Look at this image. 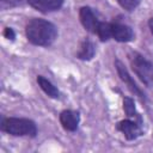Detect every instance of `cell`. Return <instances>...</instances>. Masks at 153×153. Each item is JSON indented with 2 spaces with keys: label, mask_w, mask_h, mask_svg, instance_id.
<instances>
[{
  "label": "cell",
  "mask_w": 153,
  "mask_h": 153,
  "mask_svg": "<svg viewBox=\"0 0 153 153\" xmlns=\"http://www.w3.org/2000/svg\"><path fill=\"white\" fill-rule=\"evenodd\" d=\"M2 36H4L6 39H8V41L13 42V41L16 39V31H14L12 27L7 26V27H5V29H4V31H2Z\"/></svg>",
  "instance_id": "2e32d148"
},
{
  "label": "cell",
  "mask_w": 153,
  "mask_h": 153,
  "mask_svg": "<svg viewBox=\"0 0 153 153\" xmlns=\"http://www.w3.org/2000/svg\"><path fill=\"white\" fill-rule=\"evenodd\" d=\"M114 63H115V68H116V72H117V74H118V76H120V79L124 82V85L127 86V88L134 94V96H136L137 98H140L142 102H147V96H146V93L141 90V87L135 82V80L133 79V76L130 75V73L128 72V69H127V67L124 66V63L120 60V59H115V61H114Z\"/></svg>",
  "instance_id": "277c9868"
},
{
  "label": "cell",
  "mask_w": 153,
  "mask_h": 153,
  "mask_svg": "<svg viewBox=\"0 0 153 153\" xmlns=\"http://www.w3.org/2000/svg\"><path fill=\"white\" fill-rule=\"evenodd\" d=\"M78 16H79V22L82 25V27L87 32H90L92 35H97V30H98L102 20H99L94 10L90 6H81L79 8Z\"/></svg>",
  "instance_id": "52a82bcc"
},
{
  "label": "cell",
  "mask_w": 153,
  "mask_h": 153,
  "mask_svg": "<svg viewBox=\"0 0 153 153\" xmlns=\"http://www.w3.org/2000/svg\"><path fill=\"white\" fill-rule=\"evenodd\" d=\"M100 42H108L111 39V29H110V22H100L99 27L97 30L96 35Z\"/></svg>",
  "instance_id": "4fadbf2b"
},
{
  "label": "cell",
  "mask_w": 153,
  "mask_h": 153,
  "mask_svg": "<svg viewBox=\"0 0 153 153\" xmlns=\"http://www.w3.org/2000/svg\"><path fill=\"white\" fill-rule=\"evenodd\" d=\"M96 48H97L96 43L90 37H85L80 42L79 49L76 51V59H79L81 61H91L97 53Z\"/></svg>",
  "instance_id": "30bf717a"
},
{
  "label": "cell",
  "mask_w": 153,
  "mask_h": 153,
  "mask_svg": "<svg viewBox=\"0 0 153 153\" xmlns=\"http://www.w3.org/2000/svg\"><path fill=\"white\" fill-rule=\"evenodd\" d=\"M25 36L30 44L48 48L57 39V26L44 18H31L25 25Z\"/></svg>",
  "instance_id": "6da1fadb"
},
{
  "label": "cell",
  "mask_w": 153,
  "mask_h": 153,
  "mask_svg": "<svg viewBox=\"0 0 153 153\" xmlns=\"http://www.w3.org/2000/svg\"><path fill=\"white\" fill-rule=\"evenodd\" d=\"M26 2L33 10L43 14H48L60 11L65 4V0H26Z\"/></svg>",
  "instance_id": "9c48e42d"
},
{
  "label": "cell",
  "mask_w": 153,
  "mask_h": 153,
  "mask_svg": "<svg viewBox=\"0 0 153 153\" xmlns=\"http://www.w3.org/2000/svg\"><path fill=\"white\" fill-rule=\"evenodd\" d=\"M110 29H111V38L118 43H129L135 39V33L131 26L121 22L120 19L111 20Z\"/></svg>",
  "instance_id": "8992f818"
},
{
  "label": "cell",
  "mask_w": 153,
  "mask_h": 153,
  "mask_svg": "<svg viewBox=\"0 0 153 153\" xmlns=\"http://www.w3.org/2000/svg\"><path fill=\"white\" fill-rule=\"evenodd\" d=\"M36 81H37L39 88H41L49 98H53V99H59V98H60V96H61L60 90H59L48 78H45L44 75H37Z\"/></svg>",
  "instance_id": "8fae6325"
},
{
  "label": "cell",
  "mask_w": 153,
  "mask_h": 153,
  "mask_svg": "<svg viewBox=\"0 0 153 153\" xmlns=\"http://www.w3.org/2000/svg\"><path fill=\"white\" fill-rule=\"evenodd\" d=\"M143 126L131 118H124L116 123V130H118L127 141H135L143 135Z\"/></svg>",
  "instance_id": "5b68a950"
},
{
  "label": "cell",
  "mask_w": 153,
  "mask_h": 153,
  "mask_svg": "<svg viewBox=\"0 0 153 153\" xmlns=\"http://www.w3.org/2000/svg\"><path fill=\"white\" fill-rule=\"evenodd\" d=\"M27 4L26 0H0V7L1 10H11L14 7H19Z\"/></svg>",
  "instance_id": "9a60e30c"
},
{
  "label": "cell",
  "mask_w": 153,
  "mask_h": 153,
  "mask_svg": "<svg viewBox=\"0 0 153 153\" xmlns=\"http://www.w3.org/2000/svg\"><path fill=\"white\" fill-rule=\"evenodd\" d=\"M128 60L136 76L147 87H153V63L142 54L134 50L128 53Z\"/></svg>",
  "instance_id": "3957f363"
},
{
  "label": "cell",
  "mask_w": 153,
  "mask_h": 153,
  "mask_svg": "<svg viewBox=\"0 0 153 153\" xmlns=\"http://www.w3.org/2000/svg\"><path fill=\"white\" fill-rule=\"evenodd\" d=\"M148 29H149V31H151V33L153 35V17H151L149 19H148Z\"/></svg>",
  "instance_id": "e0dca14e"
},
{
  "label": "cell",
  "mask_w": 153,
  "mask_h": 153,
  "mask_svg": "<svg viewBox=\"0 0 153 153\" xmlns=\"http://www.w3.org/2000/svg\"><path fill=\"white\" fill-rule=\"evenodd\" d=\"M123 111H124V114L127 115L128 118L135 120L136 122H139L140 124L143 126V118H142L141 114L136 110L134 99L131 97H129V96L123 97Z\"/></svg>",
  "instance_id": "7c38bea8"
},
{
  "label": "cell",
  "mask_w": 153,
  "mask_h": 153,
  "mask_svg": "<svg viewBox=\"0 0 153 153\" xmlns=\"http://www.w3.org/2000/svg\"><path fill=\"white\" fill-rule=\"evenodd\" d=\"M117 4L127 12H133L140 5V0H116Z\"/></svg>",
  "instance_id": "5bb4252c"
},
{
  "label": "cell",
  "mask_w": 153,
  "mask_h": 153,
  "mask_svg": "<svg viewBox=\"0 0 153 153\" xmlns=\"http://www.w3.org/2000/svg\"><path fill=\"white\" fill-rule=\"evenodd\" d=\"M59 121L61 127L69 133H74L78 130L80 124V112L78 110L66 109L62 110L59 115Z\"/></svg>",
  "instance_id": "ba28073f"
},
{
  "label": "cell",
  "mask_w": 153,
  "mask_h": 153,
  "mask_svg": "<svg viewBox=\"0 0 153 153\" xmlns=\"http://www.w3.org/2000/svg\"><path fill=\"white\" fill-rule=\"evenodd\" d=\"M0 130L12 136H29L36 137L38 134L37 124L33 120L27 117H1Z\"/></svg>",
  "instance_id": "7a4b0ae2"
}]
</instances>
